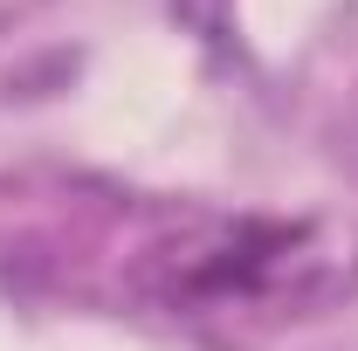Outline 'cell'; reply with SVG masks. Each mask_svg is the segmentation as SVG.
Instances as JSON below:
<instances>
[{"label": "cell", "mask_w": 358, "mask_h": 351, "mask_svg": "<svg viewBox=\"0 0 358 351\" xmlns=\"http://www.w3.org/2000/svg\"><path fill=\"white\" fill-rule=\"evenodd\" d=\"M338 289H352V248L317 220H200L145 255V296L173 317H289Z\"/></svg>", "instance_id": "obj_1"}]
</instances>
